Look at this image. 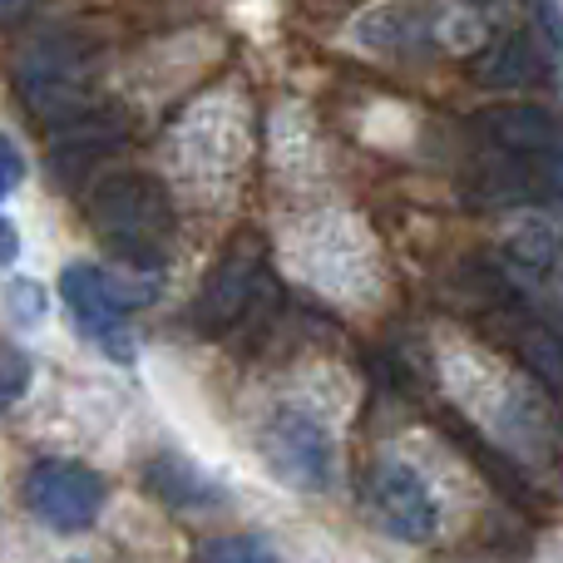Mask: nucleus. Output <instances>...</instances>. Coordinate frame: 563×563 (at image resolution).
<instances>
[{
  "label": "nucleus",
  "instance_id": "9",
  "mask_svg": "<svg viewBox=\"0 0 563 563\" xmlns=\"http://www.w3.org/2000/svg\"><path fill=\"white\" fill-rule=\"evenodd\" d=\"M124 144V119L119 114H89L69 119V124L55 129V144H49V174H55V188H75L79 178L95 174V164L104 154Z\"/></svg>",
  "mask_w": 563,
  "mask_h": 563
},
{
  "label": "nucleus",
  "instance_id": "4",
  "mask_svg": "<svg viewBox=\"0 0 563 563\" xmlns=\"http://www.w3.org/2000/svg\"><path fill=\"white\" fill-rule=\"evenodd\" d=\"M25 505L40 525L59 529V534H79L104 509V479L75 460H40L25 475Z\"/></svg>",
  "mask_w": 563,
  "mask_h": 563
},
{
  "label": "nucleus",
  "instance_id": "14",
  "mask_svg": "<svg viewBox=\"0 0 563 563\" xmlns=\"http://www.w3.org/2000/svg\"><path fill=\"white\" fill-rule=\"evenodd\" d=\"M203 563H277V554L253 534H233V539H213L203 549Z\"/></svg>",
  "mask_w": 563,
  "mask_h": 563
},
{
  "label": "nucleus",
  "instance_id": "12",
  "mask_svg": "<svg viewBox=\"0 0 563 563\" xmlns=\"http://www.w3.org/2000/svg\"><path fill=\"white\" fill-rule=\"evenodd\" d=\"M515 257L529 267V273H549V267L563 257V238L554 223H534L515 238Z\"/></svg>",
  "mask_w": 563,
  "mask_h": 563
},
{
  "label": "nucleus",
  "instance_id": "3",
  "mask_svg": "<svg viewBox=\"0 0 563 563\" xmlns=\"http://www.w3.org/2000/svg\"><path fill=\"white\" fill-rule=\"evenodd\" d=\"M20 85H25L30 109L40 119H55V129L95 109L89 104V49L75 45V40L30 45L25 59H20Z\"/></svg>",
  "mask_w": 563,
  "mask_h": 563
},
{
  "label": "nucleus",
  "instance_id": "8",
  "mask_svg": "<svg viewBox=\"0 0 563 563\" xmlns=\"http://www.w3.org/2000/svg\"><path fill=\"white\" fill-rule=\"evenodd\" d=\"M263 450L282 485L317 489L327 479V430L307 410H277L263 426Z\"/></svg>",
  "mask_w": 563,
  "mask_h": 563
},
{
  "label": "nucleus",
  "instance_id": "5",
  "mask_svg": "<svg viewBox=\"0 0 563 563\" xmlns=\"http://www.w3.org/2000/svg\"><path fill=\"white\" fill-rule=\"evenodd\" d=\"M257 277H263V243H257L253 233L233 238V243H228V253L218 257V267L208 273L203 291H198L194 327L203 331V336H223V331L233 327L247 307H253Z\"/></svg>",
  "mask_w": 563,
  "mask_h": 563
},
{
  "label": "nucleus",
  "instance_id": "2",
  "mask_svg": "<svg viewBox=\"0 0 563 563\" xmlns=\"http://www.w3.org/2000/svg\"><path fill=\"white\" fill-rule=\"evenodd\" d=\"M59 301L95 346H104L119 361L129 356V311L144 301L134 291V282H124L99 263H69L59 273Z\"/></svg>",
  "mask_w": 563,
  "mask_h": 563
},
{
  "label": "nucleus",
  "instance_id": "15",
  "mask_svg": "<svg viewBox=\"0 0 563 563\" xmlns=\"http://www.w3.org/2000/svg\"><path fill=\"white\" fill-rule=\"evenodd\" d=\"M5 311L15 321H40L45 317V287H40V282H30V277H20V282H10L5 287Z\"/></svg>",
  "mask_w": 563,
  "mask_h": 563
},
{
  "label": "nucleus",
  "instance_id": "10",
  "mask_svg": "<svg viewBox=\"0 0 563 563\" xmlns=\"http://www.w3.org/2000/svg\"><path fill=\"white\" fill-rule=\"evenodd\" d=\"M470 75L485 89H525L539 75V49L529 45V35H495L470 55Z\"/></svg>",
  "mask_w": 563,
  "mask_h": 563
},
{
  "label": "nucleus",
  "instance_id": "11",
  "mask_svg": "<svg viewBox=\"0 0 563 563\" xmlns=\"http://www.w3.org/2000/svg\"><path fill=\"white\" fill-rule=\"evenodd\" d=\"M519 356H525V366L534 371L544 386L563 390V336H559V331L539 327V321L519 327Z\"/></svg>",
  "mask_w": 563,
  "mask_h": 563
},
{
  "label": "nucleus",
  "instance_id": "17",
  "mask_svg": "<svg viewBox=\"0 0 563 563\" xmlns=\"http://www.w3.org/2000/svg\"><path fill=\"white\" fill-rule=\"evenodd\" d=\"M20 257V233L10 228V218H0V267H10Z\"/></svg>",
  "mask_w": 563,
  "mask_h": 563
},
{
  "label": "nucleus",
  "instance_id": "1",
  "mask_svg": "<svg viewBox=\"0 0 563 563\" xmlns=\"http://www.w3.org/2000/svg\"><path fill=\"white\" fill-rule=\"evenodd\" d=\"M89 228L114 257L158 267L174 238V208L148 174H109L89 194Z\"/></svg>",
  "mask_w": 563,
  "mask_h": 563
},
{
  "label": "nucleus",
  "instance_id": "13",
  "mask_svg": "<svg viewBox=\"0 0 563 563\" xmlns=\"http://www.w3.org/2000/svg\"><path fill=\"white\" fill-rule=\"evenodd\" d=\"M30 376H35V366H30L25 351L0 341V406H15V400L30 390Z\"/></svg>",
  "mask_w": 563,
  "mask_h": 563
},
{
  "label": "nucleus",
  "instance_id": "7",
  "mask_svg": "<svg viewBox=\"0 0 563 563\" xmlns=\"http://www.w3.org/2000/svg\"><path fill=\"white\" fill-rule=\"evenodd\" d=\"M475 129L485 134L489 148L509 158H529L539 168L563 174V124L539 104H495L475 119Z\"/></svg>",
  "mask_w": 563,
  "mask_h": 563
},
{
  "label": "nucleus",
  "instance_id": "6",
  "mask_svg": "<svg viewBox=\"0 0 563 563\" xmlns=\"http://www.w3.org/2000/svg\"><path fill=\"white\" fill-rule=\"evenodd\" d=\"M366 505L390 539L426 544V539L435 534V499H430V485L410 465H400V460H380V465L371 470Z\"/></svg>",
  "mask_w": 563,
  "mask_h": 563
},
{
  "label": "nucleus",
  "instance_id": "16",
  "mask_svg": "<svg viewBox=\"0 0 563 563\" xmlns=\"http://www.w3.org/2000/svg\"><path fill=\"white\" fill-rule=\"evenodd\" d=\"M20 178H25V158H20L15 139L0 134V198H5L10 188H20Z\"/></svg>",
  "mask_w": 563,
  "mask_h": 563
}]
</instances>
